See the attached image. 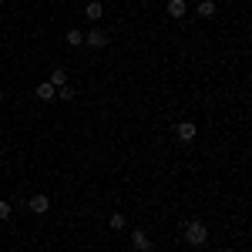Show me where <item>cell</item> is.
Returning a JSON list of instances; mask_svg holds the SVG:
<instances>
[{
  "label": "cell",
  "instance_id": "14",
  "mask_svg": "<svg viewBox=\"0 0 252 252\" xmlns=\"http://www.w3.org/2000/svg\"><path fill=\"white\" fill-rule=\"evenodd\" d=\"M10 212H14L10 202H0V219H10Z\"/></svg>",
  "mask_w": 252,
  "mask_h": 252
},
{
  "label": "cell",
  "instance_id": "2",
  "mask_svg": "<svg viewBox=\"0 0 252 252\" xmlns=\"http://www.w3.org/2000/svg\"><path fill=\"white\" fill-rule=\"evenodd\" d=\"M131 246H135V252H152V249H155V246H152V235L141 232V229L131 232Z\"/></svg>",
  "mask_w": 252,
  "mask_h": 252
},
{
  "label": "cell",
  "instance_id": "10",
  "mask_svg": "<svg viewBox=\"0 0 252 252\" xmlns=\"http://www.w3.org/2000/svg\"><path fill=\"white\" fill-rule=\"evenodd\" d=\"M51 84H54V88H64V84H67V71L54 67V71H51Z\"/></svg>",
  "mask_w": 252,
  "mask_h": 252
},
{
  "label": "cell",
  "instance_id": "1",
  "mask_svg": "<svg viewBox=\"0 0 252 252\" xmlns=\"http://www.w3.org/2000/svg\"><path fill=\"white\" fill-rule=\"evenodd\" d=\"M205 239H209V229H205V222H198V219H192V222H185V242L189 246H205Z\"/></svg>",
  "mask_w": 252,
  "mask_h": 252
},
{
  "label": "cell",
  "instance_id": "13",
  "mask_svg": "<svg viewBox=\"0 0 252 252\" xmlns=\"http://www.w3.org/2000/svg\"><path fill=\"white\" fill-rule=\"evenodd\" d=\"M111 229H115V232H121V229H125V215H121V212L111 215Z\"/></svg>",
  "mask_w": 252,
  "mask_h": 252
},
{
  "label": "cell",
  "instance_id": "7",
  "mask_svg": "<svg viewBox=\"0 0 252 252\" xmlns=\"http://www.w3.org/2000/svg\"><path fill=\"white\" fill-rule=\"evenodd\" d=\"M185 14H189V7H185V0H168V17L182 20Z\"/></svg>",
  "mask_w": 252,
  "mask_h": 252
},
{
  "label": "cell",
  "instance_id": "4",
  "mask_svg": "<svg viewBox=\"0 0 252 252\" xmlns=\"http://www.w3.org/2000/svg\"><path fill=\"white\" fill-rule=\"evenodd\" d=\"M27 209H31L34 215H47V209H51V198H47V195H31Z\"/></svg>",
  "mask_w": 252,
  "mask_h": 252
},
{
  "label": "cell",
  "instance_id": "9",
  "mask_svg": "<svg viewBox=\"0 0 252 252\" xmlns=\"http://www.w3.org/2000/svg\"><path fill=\"white\" fill-rule=\"evenodd\" d=\"M84 14H88V20H101V14H104V7H101L97 0H91V3L84 7Z\"/></svg>",
  "mask_w": 252,
  "mask_h": 252
},
{
  "label": "cell",
  "instance_id": "8",
  "mask_svg": "<svg viewBox=\"0 0 252 252\" xmlns=\"http://www.w3.org/2000/svg\"><path fill=\"white\" fill-rule=\"evenodd\" d=\"M195 14L202 20H209V17H215V0H202L198 7H195Z\"/></svg>",
  "mask_w": 252,
  "mask_h": 252
},
{
  "label": "cell",
  "instance_id": "6",
  "mask_svg": "<svg viewBox=\"0 0 252 252\" xmlns=\"http://www.w3.org/2000/svg\"><path fill=\"white\" fill-rule=\"evenodd\" d=\"M34 94H37L40 101H51V97H58V88H54L51 81H40V84H37V91H34Z\"/></svg>",
  "mask_w": 252,
  "mask_h": 252
},
{
  "label": "cell",
  "instance_id": "15",
  "mask_svg": "<svg viewBox=\"0 0 252 252\" xmlns=\"http://www.w3.org/2000/svg\"><path fill=\"white\" fill-rule=\"evenodd\" d=\"M219 252H232V249H219Z\"/></svg>",
  "mask_w": 252,
  "mask_h": 252
},
{
  "label": "cell",
  "instance_id": "5",
  "mask_svg": "<svg viewBox=\"0 0 252 252\" xmlns=\"http://www.w3.org/2000/svg\"><path fill=\"white\" fill-rule=\"evenodd\" d=\"M195 131H198V128H195L192 121H178V125H175V135H178V141H192Z\"/></svg>",
  "mask_w": 252,
  "mask_h": 252
},
{
  "label": "cell",
  "instance_id": "3",
  "mask_svg": "<svg viewBox=\"0 0 252 252\" xmlns=\"http://www.w3.org/2000/svg\"><path fill=\"white\" fill-rule=\"evenodd\" d=\"M84 44H88V47H97V51H101V47H108V34H104V31H97V27H91V31L84 34Z\"/></svg>",
  "mask_w": 252,
  "mask_h": 252
},
{
  "label": "cell",
  "instance_id": "11",
  "mask_svg": "<svg viewBox=\"0 0 252 252\" xmlns=\"http://www.w3.org/2000/svg\"><path fill=\"white\" fill-rule=\"evenodd\" d=\"M67 44H71V47H81V44H84V34H81V31H67Z\"/></svg>",
  "mask_w": 252,
  "mask_h": 252
},
{
  "label": "cell",
  "instance_id": "12",
  "mask_svg": "<svg viewBox=\"0 0 252 252\" xmlns=\"http://www.w3.org/2000/svg\"><path fill=\"white\" fill-rule=\"evenodd\" d=\"M58 97H61V101H71V97H74V88H71V84L58 88Z\"/></svg>",
  "mask_w": 252,
  "mask_h": 252
}]
</instances>
